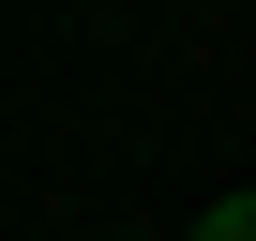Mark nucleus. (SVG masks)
<instances>
[{
    "mask_svg": "<svg viewBox=\"0 0 256 241\" xmlns=\"http://www.w3.org/2000/svg\"><path fill=\"white\" fill-rule=\"evenodd\" d=\"M196 241H256V196H226V211H211V226H196Z\"/></svg>",
    "mask_w": 256,
    "mask_h": 241,
    "instance_id": "f257e3e1",
    "label": "nucleus"
}]
</instances>
